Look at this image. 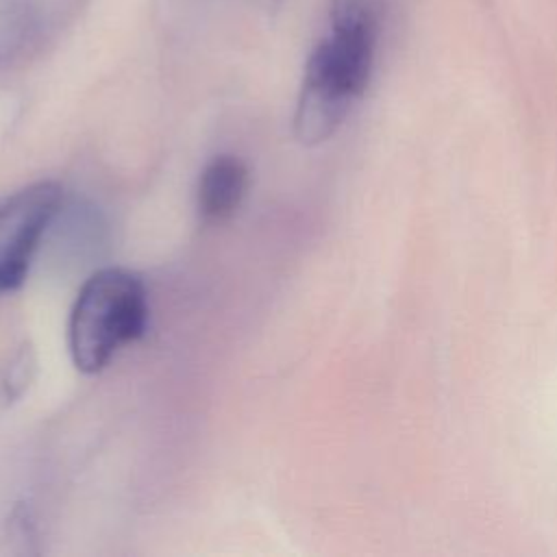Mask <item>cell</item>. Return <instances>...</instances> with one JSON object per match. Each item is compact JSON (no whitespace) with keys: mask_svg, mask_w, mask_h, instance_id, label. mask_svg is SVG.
<instances>
[{"mask_svg":"<svg viewBox=\"0 0 557 557\" xmlns=\"http://www.w3.org/2000/svg\"><path fill=\"white\" fill-rule=\"evenodd\" d=\"M379 33L333 28L313 48L294 113V133L300 144L326 141L361 98L374 63Z\"/></svg>","mask_w":557,"mask_h":557,"instance_id":"6da1fadb","label":"cell"},{"mask_svg":"<svg viewBox=\"0 0 557 557\" xmlns=\"http://www.w3.org/2000/svg\"><path fill=\"white\" fill-rule=\"evenodd\" d=\"M148 322L141 278L124 268H102L81 287L67 326L70 355L85 374L100 372L113 355L139 339Z\"/></svg>","mask_w":557,"mask_h":557,"instance_id":"7a4b0ae2","label":"cell"},{"mask_svg":"<svg viewBox=\"0 0 557 557\" xmlns=\"http://www.w3.org/2000/svg\"><path fill=\"white\" fill-rule=\"evenodd\" d=\"M61 198L59 183L39 181L0 202V296L24 283L33 255L59 213Z\"/></svg>","mask_w":557,"mask_h":557,"instance_id":"3957f363","label":"cell"},{"mask_svg":"<svg viewBox=\"0 0 557 557\" xmlns=\"http://www.w3.org/2000/svg\"><path fill=\"white\" fill-rule=\"evenodd\" d=\"M248 189V168L233 154L211 159L198 181V213L207 224L228 220Z\"/></svg>","mask_w":557,"mask_h":557,"instance_id":"277c9868","label":"cell"},{"mask_svg":"<svg viewBox=\"0 0 557 557\" xmlns=\"http://www.w3.org/2000/svg\"><path fill=\"white\" fill-rule=\"evenodd\" d=\"M333 28H357L379 33L383 0H329Z\"/></svg>","mask_w":557,"mask_h":557,"instance_id":"5b68a950","label":"cell"}]
</instances>
